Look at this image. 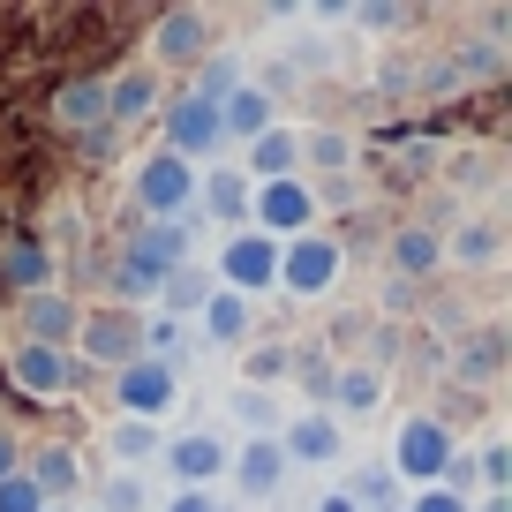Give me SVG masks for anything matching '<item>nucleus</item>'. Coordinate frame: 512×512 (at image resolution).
I'll return each mask as SVG.
<instances>
[{
  "mask_svg": "<svg viewBox=\"0 0 512 512\" xmlns=\"http://www.w3.org/2000/svg\"><path fill=\"white\" fill-rule=\"evenodd\" d=\"M249 219L264 241H302L317 219V196H309V181H264V189H249Z\"/></svg>",
  "mask_w": 512,
  "mask_h": 512,
  "instance_id": "1",
  "label": "nucleus"
},
{
  "mask_svg": "<svg viewBox=\"0 0 512 512\" xmlns=\"http://www.w3.org/2000/svg\"><path fill=\"white\" fill-rule=\"evenodd\" d=\"M339 264H347V249H339L332 234H302L279 249V287L294 294H332L339 287Z\"/></svg>",
  "mask_w": 512,
  "mask_h": 512,
  "instance_id": "2",
  "label": "nucleus"
},
{
  "mask_svg": "<svg viewBox=\"0 0 512 512\" xmlns=\"http://www.w3.org/2000/svg\"><path fill=\"white\" fill-rule=\"evenodd\" d=\"M384 272L400 279V287H422V279H437V272H445V234H437L430 219L392 226V241H384Z\"/></svg>",
  "mask_w": 512,
  "mask_h": 512,
  "instance_id": "3",
  "label": "nucleus"
},
{
  "mask_svg": "<svg viewBox=\"0 0 512 512\" xmlns=\"http://www.w3.org/2000/svg\"><path fill=\"white\" fill-rule=\"evenodd\" d=\"M174 362H151V354H136V362L113 377V400H121V415L128 422H159L166 407H174Z\"/></svg>",
  "mask_w": 512,
  "mask_h": 512,
  "instance_id": "4",
  "label": "nucleus"
},
{
  "mask_svg": "<svg viewBox=\"0 0 512 512\" xmlns=\"http://www.w3.org/2000/svg\"><path fill=\"white\" fill-rule=\"evenodd\" d=\"M445 460H452V430L437 415H407L400 422V445H392V467H400L407 482H430V490H437Z\"/></svg>",
  "mask_w": 512,
  "mask_h": 512,
  "instance_id": "5",
  "label": "nucleus"
},
{
  "mask_svg": "<svg viewBox=\"0 0 512 512\" xmlns=\"http://www.w3.org/2000/svg\"><path fill=\"white\" fill-rule=\"evenodd\" d=\"M136 196H144L151 219H181V211L196 204V166L174 159V151H159V159L136 166Z\"/></svg>",
  "mask_w": 512,
  "mask_h": 512,
  "instance_id": "6",
  "label": "nucleus"
},
{
  "mask_svg": "<svg viewBox=\"0 0 512 512\" xmlns=\"http://www.w3.org/2000/svg\"><path fill=\"white\" fill-rule=\"evenodd\" d=\"M219 279H226V294H241V302H249V294H264L279 279V241H264V234H234L219 249Z\"/></svg>",
  "mask_w": 512,
  "mask_h": 512,
  "instance_id": "7",
  "label": "nucleus"
},
{
  "mask_svg": "<svg viewBox=\"0 0 512 512\" xmlns=\"http://www.w3.org/2000/svg\"><path fill=\"white\" fill-rule=\"evenodd\" d=\"M76 339H83V354H91V362L128 369L136 354H144V317H128V309H91V317L76 324Z\"/></svg>",
  "mask_w": 512,
  "mask_h": 512,
  "instance_id": "8",
  "label": "nucleus"
},
{
  "mask_svg": "<svg viewBox=\"0 0 512 512\" xmlns=\"http://www.w3.org/2000/svg\"><path fill=\"white\" fill-rule=\"evenodd\" d=\"M76 324H83V309L68 302L61 287H38V294H23V347H61V354H68Z\"/></svg>",
  "mask_w": 512,
  "mask_h": 512,
  "instance_id": "9",
  "label": "nucleus"
},
{
  "mask_svg": "<svg viewBox=\"0 0 512 512\" xmlns=\"http://www.w3.org/2000/svg\"><path fill=\"white\" fill-rule=\"evenodd\" d=\"M166 151L174 159H204V151H219V106L211 98H174V113H166Z\"/></svg>",
  "mask_w": 512,
  "mask_h": 512,
  "instance_id": "10",
  "label": "nucleus"
},
{
  "mask_svg": "<svg viewBox=\"0 0 512 512\" xmlns=\"http://www.w3.org/2000/svg\"><path fill=\"white\" fill-rule=\"evenodd\" d=\"M505 362H512V339L497 332V324H482V332H467L460 347H452V377L475 384V392H490V384L505 377Z\"/></svg>",
  "mask_w": 512,
  "mask_h": 512,
  "instance_id": "11",
  "label": "nucleus"
},
{
  "mask_svg": "<svg viewBox=\"0 0 512 512\" xmlns=\"http://www.w3.org/2000/svg\"><path fill=\"white\" fill-rule=\"evenodd\" d=\"M445 264H460V272H497V264H505V219H460L445 234Z\"/></svg>",
  "mask_w": 512,
  "mask_h": 512,
  "instance_id": "12",
  "label": "nucleus"
},
{
  "mask_svg": "<svg viewBox=\"0 0 512 512\" xmlns=\"http://www.w3.org/2000/svg\"><path fill=\"white\" fill-rule=\"evenodd\" d=\"M211 16L204 8H166L159 23H151V46H159V61H204L211 53Z\"/></svg>",
  "mask_w": 512,
  "mask_h": 512,
  "instance_id": "13",
  "label": "nucleus"
},
{
  "mask_svg": "<svg viewBox=\"0 0 512 512\" xmlns=\"http://www.w3.org/2000/svg\"><path fill=\"white\" fill-rule=\"evenodd\" d=\"M166 467L181 475V490H211V482L226 475V445L211 430H189V437H174L166 445Z\"/></svg>",
  "mask_w": 512,
  "mask_h": 512,
  "instance_id": "14",
  "label": "nucleus"
},
{
  "mask_svg": "<svg viewBox=\"0 0 512 512\" xmlns=\"http://www.w3.org/2000/svg\"><path fill=\"white\" fill-rule=\"evenodd\" d=\"M8 369H16V384L31 392V400H61L68 377H76L61 347H23V339H16V354H8Z\"/></svg>",
  "mask_w": 512,
  "mask_h": 512,
  "instance_id": "15",
  "label": "nucleus"
},
{
  "mask_svg": "<svg viewBox=\"0 0 512 512\" xmlns=\"http://www.w3.org/2000/svg\"><path fill=\"white\" fill-rule=\"evenodd\" d=\"M294 166H302V136H294V128H264V136H256L249 144V189H264V181H294Z\"/></svg>",
  "mask_w": 512,
  "mask_h": 512,
  "instance_id": "16",
  "label": "nucleus"
},
{
  "mask_svg": "<svg viewBox=\"0 0 512 512\" xmlns=\"http://www.w3.org/2000/svg\"><path fill=\"white\" fill-rule=\"evenodd\" d=\"M264 128H272V91H264V83H234V91L219 98V136L256 144Z\"/></svg>",
  "mask_w": 512,
  "mask_h": 512,
  "instance_id": "17",
  "label": "nucleus"
},
{
  "mask_svg": "<svg viewBox=\"0 0 512 512\" xmlns=\"http://www.w3.org/2000/svg\"><path fill=\"white\" fill-rule=\"evenodd\" d=\"M121 256H136V264H151V272H181V256H189V226L181 219H151L144 234H128V249Z\"/></svg>",
  "mask_w": 512,
  "mask_h": 512,
  "instance_id": "18",
  "label": "nucleus"
},
{
  "mask_svg": "<svg viewBox=\"0 0 512 512\" xmlns=\"http://www.w3.org/2000/svg\"><path fill=\"white\" fill-rule=\"evenodd\" d=\"M46 272H53V256H46V241H38V234H8V241H0V287L38 294V287H46Z\"/></svg>",
  "mask_w": 512,
  "mask_h": 512,
  "instance_id": "19",
  "label": "nucleus"
},
{
  "mask_svg": "<svg viewBox=\"0 0 512 512\" xmlns=\"http://www.w3.org/2000/svg\"><path fill=\"white\" fill-rule=\"evenodd\" d=\"M279 452H287V467L302 460V467H332L339 460V422L332 415H302L287 437H279Z\"/></svg>",
  "mask_w": 512,
  "mask_h": 512,
  "instance_id": "20",
  "label": "nucleus"
},
{
  "mask_svg": "<svg viewBox=\"0 0 512 512\" xmlns=\"http://www.w3.org/2000/svg\"><path fill=\"white\" fill-rule=\"evenodd\" d=\"M234 482H241V497H272L279 482H287V452H279V437H256V445L234 460Z\"/></svg>",
  "mask_w": 512,
  "mask_h": 512,
  "instance_id": "21",
  "label": "nucleus"
},
{
  "mask_svg": "<svg viewBox=\"0 0 512 512\" xmlns=\"http://www.w3.org/2000/svg\"><path fill=\"white\" fill-rule=\"evenodd\" d=\"M53 121H61V128H91V136H106V83H61V98H53Z\"/></svg>",
  "mask_w": 512,
  "mask_h": 512,
  "instance_id": "22",
  "label": "nucleus"
},
{
  "mask_svg": "<svg viewBox=\"0 0 512 512\" xmlns=\"http://www.w3.org/2000/svg\"><path fill=\"white\" fill-rule=\"evenodd\" d=\"M196 317H204V339H211V347H241V339H249V302H241V294H226V287H211V302L196 309Z\"/></svg>",
  "mask_w": 512,
  "mask_h": 512,
  "instance_id": "23",
  "label": "nucleus"
},
{
  "mask_svg": "<svg viewBox=\"0 0 512 512\" xmlns=\"http://www.w3.org/2000/svg\"><path fill=\"white\" fill-rule=\"evenodd\" d=\"M151 98H159V76H151V68H128V76L106 83V121H144Z\"/></svg>",
  "mask_w": 512,
  "mask_h": 512,
  "instance_id": "24",
  "label": "nucleus"
},
{
  "mask_svg": "<svg viewBox=\"0 0 512 512\" xmlns=\"http://www.w3.org/2000/svg\"><path fill=\"white\" fill-rule=\"evenodd\" d=\"M196 196H204V211H211V219H226V226L249 219V181H241L234 166H219L211 181H196Z\"/></svg>",
  "mask_w": 512,
  "mask_h": 512,
  "instance_id": "25",
  "label": "nucleus"
},
{
  "mask_svg": "<svg viewBox=\"0 0 512 512\" xmlns=\"http://www.w3.org/2000/svg\"><path fill=\"white\" fill-rule=\"evenodd\" d=\"M332 400L347 407V415H377V400H384V369H369V362L339 369V377H332Z\"/></svg>",
  "mask_w": 512,
  "mask_h": 512,
  "instance_id": "26",
  "label": "nucleus"
},
{
  "mask_svg": "<svg viewBox=\"0 0 512 512\" xmlns=\"http://www.w3.org/2000/svg\"><path fill=\"white\" fill-rule=\"evenodd\" d=\"M144 302H159V272L136 264V256H121V264H113V302L106 309H128V317H136Z\"/></svg>",
  "mask_w": 512,
  "mask_h": 512,
  "instance_id": "27",
  "label": "nucleus"
},
{
  "mask_svg": "<svg viewBox=\"0 0 512 512\" xmlns=\"http://www.w3.org/2000/svg\"><path fill=\"white\" fill-rule=\"evenodd\" d=\"M159 302H166V317L181 324L189 309H204V302H211V279L196 272V264H181V272H166V279H159Z\"/></svg>",
  "mask_w": 512,
  "mask_h": 512,
  "instance_id": "28",
  "label": "nucleus"
},
{
  "mask_svg": "<svg viewBox=\"0 0 512 512\" xmlns=\"http://www.w3.org/2000/svg\"><path fill=\"white\" fill-rule=\"evenodd\" d=\"M23 475L38 482V497H53V490H76V460H68L61 445H46V452H38L31 467H23Z\"/></svg>",
  "mask_w": 512,
  "mask_h": 512,
  "instance_id": "29",
  "label": "nucleus"
},
{
  "mask_svg": "<svg viewBox=\"0 0 512 512\" xmlns=\"http://www.w3.org/2000/svg\"><path fill=\"white\" fill-rule=\"evenodd\" d=\"M302 159H317L324 174H347L354 144H347V136H339V128H317V136H302Z\"/></svg>",
  "mask_w": 512,
  "mask_h": 512,
  "instance_id": "30",
  "label": "nucleus"
},
{
  "mask_svg": "<svg viewBox=\"0 0 512 512\" xmlns=\"http://www.w3.org/2000/svg\"><path fill=\"white\" fill-rule=\"evenodd\" d=\"M151 452H159V430H151V422H121V430H113V460L144 467Z\"/></svg>",
  "mask_w": 512,
  "mask_h": 512,
  "instance_id": "31",
  "label": "nucleus"
},
{
  "mask_svg": "<svg viewBox=\"0 0 512 512\" xmlns=\"http://www.w3.org/2000/svg\"><path fill=\"white\" fill-rule=\"evenodd\" d=\"M467 467H475V482H490V497H505V482H512V452L505 445H482Z\"/></svg>",
  "mask_w": 512,
  "mask_h": 512,
  "instance_id": "32",
  "label": "nucleus"
},
{
  "mask_svg": "<svg viewBox=\"0 0 512 512\" xmlns=\"http://www.w3.org/2000/svg\"><path fill=\"white\" fill-rule=\"evenodd\" d=\"M0 512H46V497H38V482L23 475V467H16L8 482H0Z\"/></svg>",
  "mask_w": 512,
  "mask_h": 512,
  "instance_id": "33",
  "label": "nucleus"
},
{
  "mask_svg": "<svg viewBox=\"0 0 512 512\" xmlns=\"http://www.w3.org/2000/svg\"><path fill=\"white\" fill-rule=\"evenodd\" d=\"M287 347H264V354H249V392H264V384H272V377H287Z\"/></svg>",
  "mask_w": 512,
  "mask_h": 512,
  "instance_id": "34",
  "label": "nucleus"
},
{
  "mask_svg": "<svg viewBox=\"0 0 512 512\" xmlns=\"http://www.w3.org/2000/svg\"><path fill=\"white\" fill-rule=\"evenodd\" d=\"M106 512H144V482H136V475H113L106 482Z\"/></svg>",
  "mask_w": 512,
  "mask_h": 512,
  "instance_id": "35",
  "label": "nucleus"
},
{
  "mask_svg": "<svg viewBox=\"0 0 512 512\" xmlns=\"http://www.w3.org/2000/svg\"><path fill=\"white\" fill-rule=\"evenodd\" d=\"M354 23H362V31H400L407 8H354Z\"/></svg>",
  "mask_w": 512,
  "mask_h": 512,
  "instance_id": "36",
  "label": "nucleus"
},
{
  "mask_svg": "<svg viewBox=\"0 0 512 512\" xmlns=\"http://www.w3.org/2000/svg\"><path fill=\"white\" fill-rule=\"evenodd\" d=\"M241 415L256 422V437H272V400H264V392H241Z\"/></svg>",
  "mask_w": 512,
  "mask_h": 512,
  "instance_id": "37",
  "label": "nucleus"
},
{
  "mask_svg": "<svg viewBox=\"0 0 512 512\" xmlns=\"http://www.w3.org/2000/svg\"><path fill=\"white\" fill-rule=\"evenodd\" d=\"M415 512H467V497H452V490H422V497H415Z\"/></svg>",
  "mask_w": 512,
  "mask_h": 512,
  "instance_id": "38",
  "label": "nucleus"
},
{
  "mask_svg": "<svg viewBox=\"0 0 512 512\" xmlns=\"http://www.w3.org/2000/svg\"><path fill=\"white\" fill-rule=\"evenodd\" d=\"M166 512H219V505H211V490H181Z\"/></svg>",
  "mask_w": 512,
  "mask_h": 512,
  "instance_id": "39",
  "label": "nucleus"
},
{
  "mask_svg": "<svg viewBox=\"0 0 512 512\" xmlns=\"http://www.w3.org/2000/svg\"><path fill=\"white\" fill-rule=\"evenodd\" d=\"M16 460H23V452H16V437H8V430H0V482H8V475H16Z\"/></svg>",
  "mask_w": 512,
  "mask_h": 512,
  "instance_id": "40",
  "label": "nucleus"
},
{
  "mask_svg": "<svg viewBox=\"0 0 512 512\" xmlns=\"http://www.w3.org/2000/svg\"><path fill=\"white\" fill-rule=\"evenodd\" d=\"M317 512H362V505H354V497H347V490H332V497H324V505H317Z\"/></svg>",
  "mask_w": 512,
  "mask_h": 512,
  "instance_id": "41",
  "label": "nucleus"
},
{
  "mask_svg": "<svg viewBox=\"0 0 512 512\" xmlns=\"http://www.w3.org/2000/svg\"><path fill=\"white\" fill-rule=\"evenodd\" d=\"M482 512H512V497H482Z\"/></svg>",
  "mask_w": 512,
  "mask_h": 512,
  "instance_id": "42",
  "label": "nucleus"
}]
</instances>
